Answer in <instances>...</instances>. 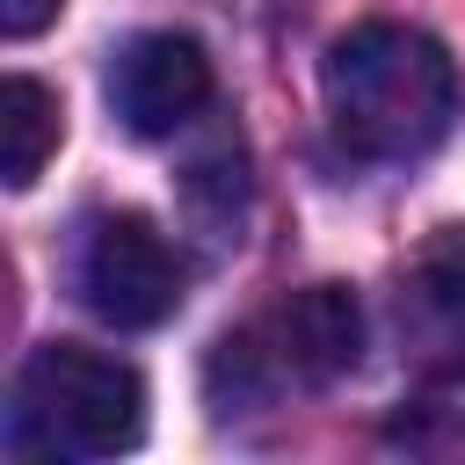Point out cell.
Returning a JSON list of instances; mask_svg holds the SVG:
<instances>
[{
    "mask_svg": "<svg viewBox=\"0 0 465 465\" xmlns=\"http://www.w3.org/2000/svg\"><path fill=\"white\" fill-rule=\"evenodd\" d=\"M145 436V378L87 341H44L15 378V450L116 458Z\"/></svg>",
    "mask_w": 465,
    "mask_h": 465,
    "instance_id": "2",
    "label": "cell"
},
{
    "mask_svg": "<svg viewBox=\"0 0 465 465\" xmlns=\"http://www.w3.org/2000/svg\"><path fill=\"white\" fill-rule=\"evenodd\" d=\"M262 334H269L283 378L327 385V378L356 371V356H363V305H356L349 283H305L298 298H283L269 312Z\"/></svg>",
    "mask_w": 465,
    "mask_h": 465,
    "instance_id": "5",
    "label": "cell"
},
{
    "mask_svg": "<svg viewBox=\"0 0 465 465\" xmlns=\"http://www.w3.org/2000/svg\"><path fill=\"white\" fill-rule=\"evenodd\" d=\"M58 7H65V0H0V29L22 44V36H36V29H44Z\"/></svg>",
    "mask_w": 465,
    "mask_h": 465,
    "instance_id": "8",
    "label": "cell"
},
{
    "mask_svg": "<svg viewBox=\"0 0 465 465\" xmlns=\"http://www.w3.org/2000/svg\"><path fill=\"white\" fill-rule=\"evenodd\" d=\"M80 298L109 327H160L182 305V262L145 211H109L80 240Z\"/></svg>",
    "mask_w": 465,
    "mask_h": 465,
    "instance_id": "3",
    "label": "cell"
},
{
    "mask_svg": "<svg viewBox=\"0 0 465 465\" xmlns=\"http://www.w3.org/2000/svg\"><path fill=\"white\" fill-rule=\"evenodd\" d=\"M400 320H407L421 363H436V371L465 363V225H443L414 254L407 291H400Z\"/></svg>",
    "mask_w": 465,
    "mask_h": 465,
    "instance_id": "6",
    "label": "cell"
},
{
    "mask_svg": "<svg viewBox=\"0 0 465 465\" xmlns=\"http://www.w3.org/2000/svg\"><path fill=\"white\" fill-rule=\"evenodd\" d=\"M211 58L182 29H145L109 58V109L131 138H174L189 116L211 109Z\"/></svg>",
    "mask_w": 465,
    "mask_h": 465,
    "instance_id": "4",
    "label": "cell"
},
{
    "mask_svg": "<svg viewBox=\"0 0 465 465\" xmlns=\"http://www.w3.org/2000/svg\"><path fill=\"white\" fill-rule=\"evenodd\" d=\"M320 94H327L334 138L356 160H421L450 138L465 80L429 29L363 22V29L334 36V51L320 65Z\"/></svg>",
    "mask_w": 465,
    "mask_h": 465,
    "instance_id": "1",
    "label": "cell"
},
{
    "mask_svg": "<svg viewBox=\"0 0 465 465\" xmlns=\"http://www.w3.org/2000/svg\"><path fill=\"white\" fill-rule=\"evenodd\" d=\"M58 131H65L58 94H51L44 80L15 73V80L0 87V174H7V189H29V182L44 174V160L58 153Z\"/></svg>",
    "mask_w": 465,
    "mask_h": 465,
    "instance_id": "7",
    "label": "cell"
}]
</instances>
